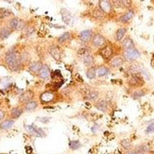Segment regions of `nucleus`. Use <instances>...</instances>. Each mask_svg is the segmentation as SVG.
<instances>
[{"label":"nucleus","mask_w":154,"mask_h":154,"mask_svg":"<svg viewBox=\"0 0 154 154\" xmlns=\"http://www.w3.org/2000/svg\"><path fill=\"white\" fill-rule=\"evenodd\" d=\"M5 62L11 70H17L22 63L21 55L15 51L9 52V53H7V55L5 56Z\"/></svg>","instance_id":"nucleus-1"},{"label":"nucleus","mask_w":154,"mask_h":154,"mask_svg":"<svg viewBox=\"0 0 154 154\" xmlns=\"http://www.w3.org/2000/svg\"><path fill=\"white\" fill-rule=\"evenodd\" d=\"M140 57V52L136 49V48H132V49H128L125 50L124 52V58L127 60V61H135Z\"/></svg>","instance_id":"nucleus-2"},{"label":"nucleus","mask_w":154,"mask_h":154,"mask_svg":"<svg viewBox=\"0 0 154 154\" xmlns=\"http://www.w3.org/2000/svg\"><path fill=\"white\" fill-rule=\"evenodd\" d=\"M9 28L13 31V30H17V29H22L25 28V23L22 21L21 19L19 18H12L11 19V21L9 23Z\"/></svg>","instance_id":"nucleus-3"},{"label":"nucleus","mask_w":154,"mask_h":154,"mask_svg":"<svg viewBox=\"0 0 154 154\" xmlns=\"http://www.w3.org/2000/svg\"><path fill=\"white\" fill-rule=\"evenodd\" d=\"M48 52H49V54L52 56V58L54 60H56V61H60V60H61L63 52H62V49L60 48L59 46L51 45L48 49Z\"/></svg>","instance_id":"nucleus-4"},{"label":"nucleus","mask_w":154,"mask_h":154,"mask_svg":"<svg viewBox=\"0 0 154 154\" xmlns=\"http://www.w3.org/2000/svg\"><path fill=\"white\" fill-rule=\"evenodd\" d=\"M92 44L96 48H104L106 45V39L100 34H96L92 38Z\"/></svg>","instance_id":"nucleus-5"},{"label":"nucleus","mask_w":154,"mask_h":154,"mask_svg":"<svg viewBox=\"0 0 154 154\" xmlns=\"http://www.w3.org/2000/svg\"><path fill=\"white\" fill-rule=\"evenodd\" d=\"M33 97H34V93H33L31 90H26L24 93H22L19 97V101L21 103H26L32 100Z\"/></svg>","instance_id":"nucleus-6"},{"label":"nucleus","mask_w":154,"mask_h":154,"mask_svg":"<svg viewBox=\"0 0 154 154\" xmlns=\"http://www.w3.org/2000/svg\"><path fill=\"white\" fill-rule=\"evenodd\" d=\"M145 83L144 79L142 77H139L138 75H133L129 79V84L132 87H140Z\"/></svg>","instance_id":"nucleus-7"},{"label":"nucleus","mask_w":154,"mask_h":154,"mask_svg":"<svg viewBox=\"0 0 154 154\" xmlns=\"http://www.w3.org/2000/svg\"><path fill=\"white\" fill-rule=\"evenodd\" d=\"M79 40L82 42L87 43L93 38V33H92V31L90 29H85V30H83V31H82L79 33Z\"/></svg>","instance_id":"nucleus-8"},{"label":"nucleus","mask_w":154,"mask_h":154,"mask_svg":"<svg viewBox=\"0 0 154 154\" xmlns=\"http://www.w3.org/2000/svg\"><path fill=\"white\" fill-rule=\"evenodd\" d=\"M112 5L110 1H107V0H101V1H99V9L104 13H109L112 11Z\"/></svg>","instance_id":"nucleus-9"},{"label":"nucleus","mask_w":154,"mask_h":154,"mask_svg":"<svg viewBox=\"0 0 154 154\" xmlns=\"http://www.w3.org/2000/svg\"><path fill=\"white\" fill-rule=\"evenodd\" d=\"M38 76L42 79H46L50 76V69L46 64H43L42 68L38 72Z\"/></svg>","instance_id":"nucleus-10"},{"label":"nucleus","mask_w":154,"mask_h":154,"mask_svg":"<svg viewBox=\"0 0 154 154\" xmlns=\"http://www.w3.org/2000/svg\"><path fill=\"white\" fill-rule=\"evenodd\" d=\"M42 66H43V63L41 62H33L29 66V71L31 74H38V72L42 68Z\"/></svg>","instance_id":"nucleus-11"},{"label":"nucleus","mask_w":154,"mask_h":154,"mask_svg":"<svg viewBox=\"0 0 154 154\" xmlns=\"http://www.w3.org/2000/svg\"><path fill=\"white\" fill-rule=\"evenodd\" d=\"M100 55L104 60H107L111 58V56L112 55V48L109 45H105L104 48L100 50Z\"/></svg>","instance_id":"nucleus-12"},{"label":"nucleus","mask_w":154,"mask_h":154,"mask_svg":"<svg viewBox=\"0 0 154 154\" xmlns=\"http://www.w3.org/2000/svg\"><path fill=\"white\" fill-rule=\"evenodd\" d=\"M14 125V120L13 119H6L0 123V130L1 131H7L11 129Z\"/></svg>","instance_id":"nucleus-13"},{"label":"nucleus","mask_w":154,"mask_h":154,"mask_svg":"<svg viewBox=\"0 0 154 154\" xmlns=\"http://www.w3.org/2000/svg\"><path fill=\"white\" fill-rule=\"evenodd\" d=\"M61 15H62V19L63 21L69 25L71 23V19H72V16H71V13L66 10V9H62L61 10Z\"/></svg>","instance_id":"nucleus-14"},{"label":"nucleus","mask_w":154,"mask_h":154,"mask_svg":"<svg viewBox=\"0 0 154 154\" xmlns=\"http://www.w3.org/2000/svg\"><path fill=\"white\" fill-rule=\"evenodd\" d=\"M12 30L9 28V26H1L0 28V39L5 40L8 38L11 34Z\"/></svg>","instance_id":"nucleus-15"},{"label":"nucleus","mask_w":154,"mask_h":154,"mask_svg":"<svg viewBox=\"0 0 154 154\" xmlns=\"http://www.w3.org/2000/svg\"><path fill=\"white\" fill-rule=\"evenodd\" d=\"M142 69H143V67H142L141 64H135V63H133V64H131L130 66L129 71H130L131 74H132V76H133V75H138V74H140V73H141V71H142Z\"/></svg>","instance_id":"nucleus-16"},{"label":"nucleus","mask_w":154,"mask_h":154,"mask_svg":"<svg viewBox=\"0 0 154 154\" xmlns=\"http://www.w3.org/2000/svg\"><path fill=\"white\" fill-rule=\"evenodd\" d=\"M38 107V103L35 100H30V101L26 102L25 105H24V109L26 111V112H32L34 111L36 108Z\"/></svg>","instance_id":"nucleus-17"},{"label":"nucleus","mask_w":154,"mask_h":154,"mask_svg":"<svg viewBox=\"0 0 154 154\" xmlns=\"http://www.w3.org/2000/svg\"><path fill=\"white\" fill-rule=\"evenodd\" d=\"M133 15H134V12H133V11H129L128 12H126L124 15H122L121 17L119 18V21L122 22V23H128L132 19Z\"/></svg>","instance_id":"nucleus-18"},{"label":"nucleus","mask_w":154,"mask_h":154,"mask_svg":"<svg viewBox=\"0 0 154 154\" xmlns=\"http://www.w3.org/2000/svg\"><path fill=\"white\" fill-rule=\"evenodd\" d=\"M23 112L24 111H23L22 108H20V107H14V108H12L11 111V116L13 119H17L18 117L21 116Z\"/></svg>","instance_id":"nucleus-19"},{"label":"nucleus","mask_w":154,"mask_h":154,"mask_svg":"<svg viewBox=\"0 0 154 154\" xmlns=\"http://www.w3.org/2000/svg\"><path fill=\"white\" fill-rule=\"evenodd\" d=\"M26 129H28L31 133H34L37 136H40V137H43L45 136V132L43 130L41 129H38V128H35L34 126H26Z\"/></svg>","instance_id":"nucleus-20"},{"label":"nucleus","mask_w":154,"mask_h":154,"mask_svg":"<svg viewBox=\"0 0 154 154\" xmlns=\"http://www.w3.org/2000/svg\"><path fill=\"white\" fill-rule=\"evenodd\" d=\"M122 64H123V60H122V58H120V57L113 58L112 61L110 62V65L112 66V67H113V68H118Z\"/></svg>","instance_id":"nucleus-21"},{"label":"nucleus","mask_w":154,"mask_h":154,"mask_svg":"<svg viewBox=\"0 0 154 154\" xmlns=\"http://www.w3.org/2000/svg\"><path fill=\"white\" fill-rule=\"evenodd\" d=\"M82 63H84V65L87 66V67H91V66L94 64V57L91 54L84 56L83 58H82Z\"/></svg>","instance_id":"nucleus-22"},{"label":"nucleus","mask_w":154,"mask_h":154,"mask_svg":"<svg viewBox=\"0 0 154 154\" xmlns=\"http://www.w3.org/2000/svg\"><path fill=\"white\" fill-rule=\"evenodd\" d=\"M123 48H124L126 50L135 48L134 42H133L131 38H127L126 40H124V42H123Z\"/></svg>","instance_id":"nucleus-23"},{"label":"nucleus","mask_w":154,"mask_h":154,"mask_svg":"<svg viewBox=\"0 0 154 154\" xmlns=\"http://www.w3.org/2000/svg\"><path fill=\"white\" fill-rule=\"evenodd\" d=\"M109 73L110 70L106 66H100V67L97 68V77H104L108 75Z\"/></svg>","instance_id":"nucleus-24"},{"label":"nucleus","mask_w":154,"mask_h":154,"mask_svg":"<svg viewBox=\"0 0 154 154\" xmlns=\"http://www.w3.org/2000/svg\"><path fill=\"white\" fill-rule=\"evenodd\" d=\"M99 93L97 91H90L88 94L86 95V99L89 100V101H95L98 98Z\"/></svg>","instance_id":"nucleus-25"},{"label":"nucleus","mask_w":154,"mask_h":154,"mask_svg":"<svg viewBox=\"0 0 154 154\" xmlns=\"http://www.w3.org/2000/svg\"><path fill=\"white\" fill-rule=\"evenodd\" d=\"M70 38H71V34L69 32H64L63 34H62L61 36H60L59 38H58V43L59 44H64V43H66V42H68L69 40H70Z\"/></svg>","instance_id":"nucleus-26"},{"label":"nucleus","mask_w":154,"mask_h":154,"mask_svg":"<svg viewBox=\"0 0 154 154\" xmlns=\"http://www.w3.org/2000/svg\"><path fill=\"white\" fill-rule=\"evenodd\" d=\"M96 108L99 111H102V112H106L107 111V102L105 101L104 99H100L96 103Z\"/></svg>","instance_id":"nucleus-27"},{"label":"nucleus","mask_w":154,"mask_h":154,"mask_svg":"<svg viewBox=\"0 0 154 154\" xmlns=\"http://www.w3.org/2000/svg\"><path fill=\"white\" fill-rule=\"evenodd\" d=\"M125 34H126V29H125L121 28V29H117V31L116 33V41H118V42H120L124 38Z\"/></svg>","instance_id":"nucleus-28"},{"label":"nucleus","mask_w":154,"mask_h":154,"mask_svg":"<svg viewBox=\"0 0 154 154\" xmlns=\"http://www.w3.org/2000/svg\"><path fill=\"white\" fill-rule=\"evenodd\" d=\"M86 76L88 79H94L96 77H97V69L95 67H91L87 70L86 72Z\"/></svg>","instance_id":"nucleus-29"},{"label":"nucleus","mask_w":154,"mask_h":154,"mask_svg":"<svg viewBox=\"0 0 154 154\" xmlns=\"http://www.w3.org/2000/svg\"><path fill=\"white\" fill-rule=\"evenodd\" d=\"M92 15H93L94 18L99 20V19H102L104 17V12L101 10H100V9H96L95 11H93Z\"/></svg>","instance_id":"nucleus-30"},{"label":"nucleus","mask_w":154,"mask_h":154,"mask_svg":"<svg viewBox=\"0 0 154 154\" xmlns=\"http://www.w3.org/2000/svg\"><path fill=\"white\" fill-rule=\"evenodd\" d=\"M135 150L137 151L138 154H146L149 151V148L146 145H140L135 149Z\"/></svg>","instance_id":"nucleus-31"},{"label":"nucleus","mask_w":154,"mask_h":154,"mask_svg":"<svg viewBox=\"0 0 154 154\" xmlns=\"http://www.w3.org/2000/svg\"><path fill=\"white\" fill-rule=\"evenodd\" d=\"M120 145H121V146H122V148L125 149L126 150H129V149H131V143L130 140H128V139H124V140H122V141L120 142Z\"/></svg>","instance_id":"nucleus-32"},{"label":"nucleus","mask_w":154,"mask_h":154,"mask_svg":"<svg viewBox=\"0 0 154 154\" xmlns=\"http://www.w3.org/2000/svg\"><path fill=\"white\" fill-rule=\"evenodd\" d=\"M88 54H90V52H89V49L86 48H79L78 51V55L82 58H83L84 56L88 55Z\"/></svg>","instance_id":"nucleus-33"},{"label":"nucleus","mask_w":154,"mask_h":154,"mask_svg":"<svg viewBox=\"0 0 154 154\" xmlns=\"http://www.w3.org/2000/svg\"><path fill=\"white\" fill-rule=\"evenodd\" d=\"M143 96H145V93L141 90L135 91L134 93H132V98L133 99H139V98H141Z\"/></svg>","instance_id":"nucleus-34"},{"label":"nucleus","mask_w":154,"mask_h":154,"mask_svg":"<svg viewBox=\"0 0 154 154\" xmlns=\"http://www.w3.org/2000/svg\"><path fill=\"white\" fill-rule=\"evenodd\" d=\"M11 15V11H7V10H1V12H0V20L4 19L6 17H8Z\"/></svg>","instance_id":"nucleus-35"},{"label":"nucleus","mask_w":154,"mask_h":154,"mask_svg":"<svg viewBox=\"0 0 154 154\" xmlns=\"http://www.w3.org/2000/svg\"><path fill=\"white\" fill-rule=\"evenodd\" d=\"M80 146V143L79 141H71L70 142V148L71 149H78Z\"/></svg>","instance_id":"nucleus-36"},{"label":"nucleus","mask_w":154,"mask_h":154,"mask_svg":"<svg viewBox=\"0 0 154 154\" xmlns=\"http://www.w3.org/2000/svg\"><path fill=\"white\" fill-rule=\"evenodd\" d=\"M140 74L142 75V77L144 78V79H150L149 74L148 71H146L145 68H143V69H142V71H141V73H140Z\"/></svg>","instance_id":"nucleus-37"},{"label":"nucleus","mask_w":154,"mask_h":154,"mask_svg":"<svg viewBox=\"0 0 154 154\" xmlns=\"http://www.w3.org/2000/svg\"><path fill=\"white\" fill-rule=\"evenodd\" d=\"M154 131V124H151L148 127V129L146 130V133H149V132H152Z\"/></svg>","instance_id":"nucleus-38"},{"label":"nucleus","mask_w":154,"mask_h":154,"mask_svg":"<svg viewBox=\"0 0 154 154\" xmlns=\"http://www.w3.org/2000/svg\"><path fill=\"white\" fill-rule=\"evenodd\" d=\"M5 115H6V112L4 110H0V122L2 121L5 117Z\"/></svg>","instance_id":"nucleus-39"},{"label":"nucleus","mask_w":154,"mask_h":154,"mask_svg":"<svg viewBox=\"0 0 154 154\" xmlns=\"http://www.w3.org/2000/svg\"><path fill=\"white\" fill-rule=\"evenodd\" d=\"M131 1H122V6H123V8H126V7H130L131 6Z\"/></svg>","instance_id":"nucleus-40"},{"label":"nucleus","mask_w":154,"mask_h":154,"mask_svg":"<svg viewBox=\"0 0 154 154\" xmlns=\"http://www.w3.org/2000/svg\"><path fill=\"white\" fill-rule=\"evenodd\" d=\"M125 154H138V153H137V151L134 149H129V150H127V152Z\"/></svg>","instance_id":"nucleus-41"},{"label":"nucleus","mask_w":154,"mask_h":154,"mask_svg":"<svg viewBox=\"0 0 154 154\" xmlns=\"http://www.w3.org/2000/svg\"><path fill=\"white\" fill-rule=\"evenodd\" d=\"M76 79H77V82H83L82 78V77H79V74H77V75H76Z\"/></svg>","instance_id":"nucleus-42"},{"label":"nucleus","mask_w":154,"mask_h":154,"mask_svg":"<svg viewBox=\"0 0 154 154\" xmlns=\"http://www.w3.org/2000/svg\"><path fill=\"white\" fill-rule=\"evenodd\" d=\"M26 153L30 154V153H31V151H32V149L30 148V146H26Z\"/></svg>","instance_id":"nucleus-43"},{"label":"nucleus","mask_w":154,"mask_h":154,"mask_svg":"<svg viewBox=\"0 0 154 154\" xmlns=\"http://www.w3.org/2000/svg\"><path fill=\"white\" fill-rule=\"evenodd\" d=\"M151 65H152V67L154 68V60H152V61H151Z\"/></svg>","instance_id":"nucleus-44"},{"label":"nucleus","mask_w":154,"mask_h":154,"mask_svg":"<svg viewBox=\"0 0 154 154\" xmlns=\"http://www.w3.org/2000/svg\"><path fill=\"white\" fill-rule=\"evenodd\" d=\"M0 28H1V20H0Z\"/></svg>","instance_id":"nucleus-45"}]
</instances>
